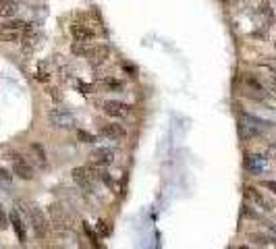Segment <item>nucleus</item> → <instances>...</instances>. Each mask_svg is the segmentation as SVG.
Segmentation results:
<instances>
[{"instance_id":"nucleus-1","label":"nucleus","mask_w":276,"mask_h":249,"mask_svg":"<svg viewBox=\"0 0 276 249\" xmlns=\"http://www.w3.org/2000/svg\"><path fill=\"white\" fill-rule=\"evenodd\" d=\"M98 178H100V168H98V164L73 168V181H75V185H77V187H81L83 191H94Z\"/></svg>"},{"instance_id":"nucleus-2","label":"nucleus","mask_w":276,"mask_h":249,"mask_svg":"<svg viewBox=\"0 0 276 249\" xmlns=\"http://www.w3.org/2000/svg\"><path fill=\"white\" fill-rule=\"evenodd\" d=\"M27 218H29V224H32V231L35 232L37 239H46L48 237V231H50V218L44 214L42 208L37 206H27Z\"/></svg>"},{"instance_id":"nucleus-3","label":"nucleus","mask_w":276,"mask_h":249,"mask_svg":"<svg viewBox=\"0 0 276 249\" xmlns=\"http://www.w3.org/2000/svg\"><path fill=\"white\" fill-rule=\"evenodd\" d=\"M25 27H27V23L21 19H13V21L2 23V25H0V42H4V44L21 42Z\"/></svg>"},{"instance_id":"nucleus-4","label":"nucleus","mask_w":276,"mask_h":249,"mask_svg":"<svg viewBox=\"0 0 276 249\" xmlns=\"http://www.w3.org/2000/svg\"><path fill=\"white\" fill-rule=\"evenodd\" d=\"M48 119H50V123L54 124L56 129H73L75 127V116L69 112L67 108H58V106L50 108Z\"/></svg>"},{"instance_id":"nucleus-5","label":"nucleus","mask_w":276,"mask_h":249,"mask_svg":"<svg viewBox=\"0 0 276 249\" xmlns=\"http://www.w3.org/2000/svg\"><path fill=\"white\" fill-rule=\"evenodd\" d=\"M13 175L19 177L21 181H34L35 178V170L32 166V162H27L21 154H13Z\"/></svg>"},{"instance_id":"nucleus-6","label":"nucleus","mask_w":276,"mask_h":249,"mask_svg":"<svg viewBox=\"0 0 276 249\" xmlns=\"http://www.w3.org/2000/svg\"><path fill=\"white\" fill-rule=\"evenodd\" d=\"M86 58H87V62L94 69L102 67L104 62L110 58V46H106V44H94V46H89Z\"/></svg>"},{"instance_id":"nucleus-7","label":"nucleus","mask_w":276,"mask_h":249,"mask_svg":"<svg viewBox=\"0 0 276 249\" xmlns=\"http://www.w3.org/2000/svg\"><path fill=\"white\" fill-rule=\"evenodd\" d=\"M102 110L110 119H127L131 114V106L121 102V100H106V102H102Z\"/></svg>"},{"instance_id":"nucleus-8","label":"nucleus","mask_w":276,"mask_h":249,"mask_svg":"<svg viewBox=\"0 0 276 249\" xmlns=\"http://www.w3.org/2000/svg\"><path fill=\"white\" fill-rule=\"evenodd\" d=\"M48 218H50V224H54L58 231H65V229L71 227V218H69L67 210L60 204L48 206Z\"/></svg>"},{"instance_id":"nucleus-9","label":"nucleus","mask_w":276,"mask_h":249,"mask_svg":"<svg viewBox=\"0 0 276 249\" xmlns=\"http://www.w3.org/2000/svg\"><path fill=\"white\" fill-rule=\"evenodd\" d=\"M245 197L251 199L259 210H264V212H272V210H274V204H272V201L268 199L262 191H258L256 187H251V185L245 187Z\"/></svg>"},{"instance_id":"nucleus-10","label":"nucleus","mask_w":276,"mask_h":249,"mask_svg":"<svg viewBox=\"0 0 276 249\" xmlns=\"http://www.w3.org/2000/svg\"><path fill=\"white\" fill-rule=\"evenodd\" d=\"M245 170L251 175H262L264 170L268 168V158L262 154H249V156H245Z\"/></svg>"},{"instance_id":"nucleus-11","label":"nucleus","mask_w":276,"mask_h":249,"mask_svg":"<svg viewBox=\"0 0 276 249\" xmlns=\"http://www.w3.org/2000/svg\"><path fill=\"white\" fill-rule=\"evenodd\" d=\"M71 36L75 42H83V44H91L94 42V29H91L89 25H86V23H73L71 25Z\"/></svg>"},{"instance_id":"nucleus-12","label":"nucleus","mask_w":276,"mask_h":249,"mask_svg":"<svg viewBox=\"0 0 276 249\" xmlns=\"http://www.w3.org/2000/svg\"><path fill=\"white\" fill-rule=\"evenodd\" d=\"M100 133L106 139H110V142H122L127 137V131L122 129V124H117V123H104L100 127Z\"/></svg>"},{"instance_id":"nucleus-13","label":"nucleus","mask_w":276,"mask_h":249,"mask_svg":"<svg viewBox=\"0 0 276 249\" xmlns=\"http://www.w3.org/2000/svg\"><path fill=\"white\" fill-rule=\"evenodd\" d=\"M89 158L98 166H110L114 162V150L112 147H96V150L89 154Z\"/></svg>"},{"instance_id":"nucleus-14","label":"nucleus","mask_w":276,"mask_h":249,"mask_svg":"<svg viewBox=\"0 0 276 249\" xmlns=\"http://www.w3.org/2000/svg\"><path fill=\"white\" fill-rule=\"evenodd\" d=\"M9 222H11V227L15 231V235H17V239L21 241V243H25V241H27V231H25V224H23L21 214L17 212V210H13V212H11Z\"/></svg>"},{"instance_id":"nucleus-15","label":"nucleus","mask_w":276,"mask_h":249,"mask_svg":"<svg viewBox=\"0 0 276 249\" xmlns=\"http://www.w3.org/2000/svg\"><path fill=\"white\" fill-rule=\"evenodd\" d=\"M29 150H32V158H34V162L37 166H40V168L48 166V154H46L42 143H32V145H29Z\"/></svg>"},{"instance_id":"nucleus-16","label":"nucleus","mask_w":276,"mask_h":249,"mask_svg":"<svg viewBox=\"0 0 276 249\" xmlns=\"http://www.w3.org/2000/svg\"><path fill=\"white\" fill-rule=\"evenodd\" d=\"M100 85L110 91H122V88H125V83H122L121 79H114V77H102L100 79Z\"/></svg>"},{"instance_id":"nucleus-17","label":"nucleus","mask_w":276,"mask_h":249,"mask_svg":"<svg viewBox=\"0 0 276 249\" xmlns=\"http://www.w3.org/2000/svg\"><path fill=\"white\" fill-rule=\"evenodd\" d=\"M17 4L13 0H0V17H15Z\"/></svg>"},{"instance_id":"nucleus-18","label":"nucleus","mask_w":276,"mask_h":249,"mask_svg":"<svg viewBox=\"0 0 276 249\" xmlns=\"http://www.w3.org/2000/svg\"><path fill=\"white\" fill-rule=\"evenodd\" d=\"M71 50H73V54H77V56H86L87 50H89V44H83V42H73Z\"/></svg>"},{"instance_id":"nucleus-19","label":"nucleus","mask_w":276,"mask_h":249,"mask_svg":"<svg viewBox=\"0 0 276 249\" xmlns=\"http://www.w3.org/2000/svg\"><path fill=\"white\" fill-rule=\"evenodd\" d=\"M77 139H79V142H83V143H96V137L91 135L89 131H86V129L77 131Z\"/></svg>"},{"instance_id":"nucleus-20","label":"nucleus","mask_w":276,"mask_h":249,"mask_svg":"<svg viewBox=\"0 0 276 249\" xmlns=\"http://www.w3.org/2000/svg\"><path fill=\"white\" fill-rule=\"evenodd\" d=\"M245 85H247V88H251V89H256V91H264V85L259 83L256 77H251V75L245 77Z\"/></svg>"},{"instance_id":"nucleus-21","label":"nucleus","mask_w":276,"mask_h":249,"mask_svg":"<svg viewBox=\"0 0 276 249\" xmlns=\"http://www.w3.org/2000/svg\"><path fill=\"white\" fill-rule=\"evenodd\" d=\"M11 183H13V175H11L6 168H0V185H2V187H9Z\"/></svg>"},{"instance_id":"nucleus-22","label":"nucleus","mask_w":276,"mask_h":249,"mask_svg":"<svg viewBox=\"0 0 276 249\" xmlns=\"http://www.w3.org/2000/svg\"><path fill=\"white\" fill-rule=\"evenodd\" d=\"M96 231L100 232V237H110V229H108V224H106L104 220L96 222Z\"/></svg>"},{"instance_id":"nucleus-23","label":"nucleus","mask_w":276,"mask_h":249,"mask_svg":"<svg viewBox=\"0 0 276 249\" xmlns=\"http://www.w3.org/2000/svg\"><path fill=\"white\" fill-rule=\"evenodd\" d=\"M83 231H86V235H87V239L91 241V245H96V247H100V239H98V235L94 231H91L87 224H83Z\"/></svg>"},{"instance_id":"nucleus-24","label":"nucleus","mask_w":276,"mask_h":249,"mask_svg":"<svg viewBox=\"0 0 276 249\" xmlns=\"http://www.w3.org/2000/svg\"><path fill=\"white\" fill-rule=\"evenodd\" d=\"M37 79H40V81L50 79V75L46 73V62H40V67H37Z\"/></svg>"},{"instance_id":"nucleus-25","label":"nucleus","mask_w":276,"mask_h":249,"mask_svg":"<svg viewBox=\"0 0 276 249\" xmlns=\"http://www.w3.org/2000/svg\"><path fill=\"white\" fill-rule=\"evenodd\" d=\"M249 239L254 241V243H258V245H268V237L259 235V232H254V235H249Z\"/></svg>"},{"instance_id":"nucleus-26","label":"nucleus","mask_w":276,"mask_h":249,"mask_svg":"<svg viewBox=\"0 0 276 249\" xmlns=\"http://www.w3.org/2000/svg\"><path fill=\"white\" fill-rule=\"evenodd\" d=\"M6 227H9V216L4 214L2 206H0V229H6Z\"/></svg>"},{"instance_id":"nucleus-27","label":"nucleus","mask_w":276,"mask_h":249,"mask_svg":"<svg viewBox=\"0 0 276 249\" xmlns=\"http://www.w3.org/2000/svg\"><path fill=\"white\" fill-rule=\"evenodd\" d=\"M264 187L268 191H272L274 196H276V181H264Z\"/></svg>"},{"instance_id":"nucleus-28","label":"nucleus","mask_w":276,"mask_h":249,"mask_svg":"<svg viewBox=\"0 0 276 249\" xmlns=\"http://www.w3.org/2000/svg\"><path fill=\"white\" fill-rule=\"evenodd\" d=\"M266 154L270 156V158H274L276 160V143H270L268 145V150H266Z\"/></svg>"},{"instance_id":"nucleus-29","label":"nucleus","mask_w":276,"mask_h":249,"mask_svg":"<svg viewBox=\"0 0 276 249\" xmlns=\"http://www.w3.org/2000/svg\"><path fill=\"white\" fill-rule=\"evenodd\" d=\"M237 249H254V247H249V245H239Z\"/></svg>"},{"instance_id":"nucleus-30","label":"nucleus","mask_w":276,"mask_h":249,"mask_svg":"<svg viewBox=\"0 0 276 249\" xmlns=\"http://www.w3.org/2000/svg\"><path fill=\"white\" fill-rule=\"evenodd\" d=\"M272 85H274V88H276V77H274V79H272Z\"/></svg>"},{"instance_id":"nucleus-31","label":"nucleus","mask_w":276,"mask_h":249,"mask_svg":"<svg viewBox=\"0 0 276 249\" xmlns=\"http://www.w3.org/2000/svg\"><path fill=\"white\" fill-rule=\"evenodd\" d=\"M274 46H276V42H274Z\"/></svg>"}]
</instances>
